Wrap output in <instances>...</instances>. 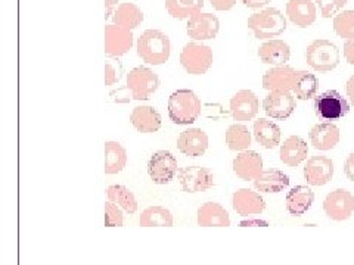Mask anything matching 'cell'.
I'll list each match as a JSON object with an SVG mask.
<instances>
[{
    "instance_id": "obj_37",
    "label": "cell",
    "mask_w": 354,
    "mask_h": 265,
    "mask_svg": "<svg viewBox=\"0 0 354 265\" xmlns=\"http://www.w3.org/2000/svg\"><path fill=\"white\" fill-rule=\"evenodd\" d=\"M124 75V66L118 58H109L105 62V86L117 84Z\"/></svg>"
},
{
    "instance_id": "obj_31",
    "label": "cell",
    "mask_w": 354,
    "mask_h": 265,
    "mask_svg": "<svg viewBox=\"0 0 354 265\" xmlns=\"http://www.w3.org/2000/svg\"><path fill=\"white\" fill-rule=\"evenodd\" d=\"M106 197L109 202H114L127 214H135L138 211V201L135 195L126 186L111 184L106 187Z\"/></svg>"
},
{
    "instance_id": "obj_27",
    "label": "cell",
    "mask_w": 354,
    "mask_h": 265,
    "mask_svg": "<svg viewBox=\"0 0 354 265\" xmlns=\"http://www.w3.org/2000/svg\"><path fill=\"white\" fill-rule=\"evenodd\" d=\"M252 135L259 145H261L264 149H273L281 145V127L278 124H274L269 118H259L256 123H254Z\"/></svg>"
},
{
    "instance_id": "obj_42",
    "label": "cell",
    "mask_w": 354,
    "mask_h": 265,
    "mask_svg": "<svg viewBox=\"0 0 354 265\" xmlns=\"http://www.w3.org/2000/svg\"><path fill=\"white\" fill-rule=\"evenodd\" d=\"M344 174L350 181H354V152H351L344 162Z\"/></svg>"
},
{
    "instance_id": "obj_6",
    "label": "cell",
    "mask_w": 354,
    "mask_h": 265,
    "mask_svg": "<svg viewBox=\"0 0 354 265\" xmlns=\"http://www.w3.org/2000/svg\"><path fill=\"white\" fill-rule=\"evenodd\" d=\"M214 55L207 44L191 41L180 52V63L191 75H204L213 66Z\"/></svg>"
},
{
    "instance_id": "obj_22",
    "label": "cell",
    "mask_w": 354,
    "mask_h": 265,
    "mask_svg": "<svg viewBox=\"0 0 354 265\" xmlns=\"http://www.w3.org/2000/svg\"><path fill=\"white\" fill-rule=\"evenodd\" d=\"M259 58L266 65H286V62L291 58V48L290 44L281 39H272L260 44Z\"/></svg>"
},
{
    "instance_id": "obj_17",
    "label": "cell",
    "mask_w": 354,
    "mask_h": 265,
    "mask_svg": "<svg viewBox=\"0 0 354 265\" xmlns=\"http://www.w3.org/2000/svg\"><path fill=\"white\" fill-rule=\"evenodd\" d=\"M208 135L201 128H189L185 130L179 135L177 139V149L185 157L189 158H198L203 157V155L208 149Z\"/></svg>"
},
{
    "instance_id": "obj_41",
    "label": "cell",
    "mask_w": 354,
    "mask_h": 265,
    "mask_svg": "<svg viewBox=\"0 0 354 265\" xmlns=\"http://www.w3.org/2000/svg\"><path fill=\"white\" fill-rule=\"evenodd\" d=\"M342 53L348 65H354V37L346 40L344 48H342Z\"/></svg>"
},
{
    "instance_id": "obj_10",
    "label": "cell",
    "mask_w": 354,
    "mask_h": 265,
    "mask_svg": "<svg viewBox=\"0 0 354 265\" xmlns=\"http://www.w3.org/2000/svg\"><path fill=\"white\" fill-rule=\"evenodd\" d=\"M179 181L183 192L199 193L212 189L214 186V175L207 167L192 165L179 170Z\"/></svg>"
},
{
    "instance_id": "obj_20",
    "label": "cell",
    "mask_w": 354,
    "mask_h": 265,
    "mask_svg": "<svg viewBox=\"0 0 354 265\" xmlns=\"http://www.w3.org/2000/svg\"><path fill=\"white\" fill-rule=\"evenodd\" d=\"M317 17L316 3L312 0H288L286 3V18L294 26L307 28L315 24Z\"/></svg>"
},
{
    "instance_id": "obj_44",
    "label": "cell",
    "mask_w": 354,
    "mask_h": 265,
    "mask_svg": "<svg viewBox=\"0 0 354 265\" xmlns=\"http://www.w3.org/2000/svg\"><path fill=\"white\" fill-rule=\"evenodd\" d=\"M346 92H347V97H348V101H350V105L354 108V75H351L350 79L347 80Z\"/></svg>"
},
{
    "instance_id": "obj_40",
    "label": "cell",
    "mask_w": 354,
    "mask_h": 265,
    "mask_svg": "<svg viewBox=\"0 0 354 265\" xmlns=\"http://www.w3.org/2000/svg\"><path fill=\"white\" fill-rule=\"evenodd\" d=\"M209 3L216 9L220 10V12H226V10L234 9L236 5V0H209Z\"/></svg>"
},
{
    "instance_id": "obj_9",
    "label": "cell",
    "mask_w": 354,
    "mask_h": 265,
    "mask_svg": "<svg viewBox=\"0 0 354 265\" xmlns=\"http://www.w3.org/2000/svg\"><path fill=\"white\" fill-rule=\"evenodd\" d=\"M301 71L292 66H272L263 75V88L268 92H292Z\"/></svg>"
},
{
    "instance_id": "obj_33",
    "label": "cell",
    "mask_w": 354,
    "mask_h": 265,
    "mask_svg": "<svg viewBox=\"0 0 354 265\" xmlns=\"http://www.w3.org/2000/svg\"><path fill=\"white\" fill-rule=\"evenodd\" d=\"M140 227H173V215L164 206H148L139 218Z\"/></svg>"
},
{
    "instance_id": "obj_15",
    "label": "cell",
    "mask_w": 354,
    "mask_h": 265,
    "mask_svg": "<svg viewBox=\"0 0 354 265\" xmlns=\"http://www.w3.org/2000/svg\"><path fill=\"white\" fill-rule=\"evenodd\" d=\"M334 161L328 157H312L304 164V180L310 186H325L334 177Z\"/></svg>"
},
{
    "instance_id": "obj_16",
    "label": "cell",
    "mask_w": 354,
    "mask_h": 265,
    "mask_svg": "<svg viewBox=\"0 0 354 265\" xmlns=\"http://www.w3.org/2000/svg\"><path fill=\"white\" fill-rule=\"evenodd\" d=\"M220 21L216 15L198 12L187 19L186 32L194 40H213L218 35Z\"/></svg>"
},
{
    "instance_id": "obj_32",
    "label": "cell",
    "mask_w": 354,
    "mask_h": 265,
    "mask_svg": "<svg viewBox=\"0 0 354 265\" xmlns=\"http://www.w3.org/2000/svg\"><path fill=\"white\" fill-rule=\"evenodd\" d=\"M204 0H165V9L171 18L189 19L195 14L201 12Z\"/></svg>"
},
{
    "instance_id": "obj_30",
    "label": "cell",
    "mask_w": 354,
    "mask_h": 265,
    "mask_svg": "<svg viewBox=\"0 0 354 265\" xmlns=\"http://www.w3.org/2000/svg\"><path fill=\"white\" fill-rule=\"evenodd\" d=\"M127 150L118 141L105 143V174H118L126 168Z\"/></svg>"
},
{
    "instance_id": "obj_11",
    "label": "cell",
    "mask_w": 354,
    "mask_h": 265,
    "mask_svg": "<svg viewBox=\"0 0 354 265\" xmlns=\"http://www.w3.org/2000/svg\"><path fill=\"white\" fill-rule=\"evenodd\" d=\"M324 211L334 221H346L354 213V196L347 189H335L326 195Z\"/></svg>"
},
{
    "instance_id": "obj_14",
    "label": "cell",
    "mask_w": 354,
    "mask_h": 265,
    "mask_svg": "<svg viewBox=\"0 0 354 265\" xmlns=\"http://www.w3.org/2000/svg\"><path fill=\"white\" fill-rule=\"evenodd\" d=\"M230 115L235 121L247 123L256 118L260 110V101L257 95L251 90H239L236 95L232 96L230 104Z\"/></svg>"
},
{
    "instance_id": "obj_34",
    "label": "cell",
    "mask_w": 354,
    "mask_h": 265,
    "mask_svg": "<svg viewBox=\"0 0 354 265\" xmlns=\"http://www.w3.org/2000/svg\"><path fill=\"white\" fill-rule=\"evenodd\" d=\"M226 145L230 150L234 152H243L248 150L252 141V136L247 126L243 124H232L225 135Z\"/></svg>"
},
{
    "instance_id": "obj_38",
    "label": "cell",
    "mask_w": 354,
    "mask_h": 265,
    "mask_svg": "<svg viewBox=\"0 0 354 265\" xmlns=\"http://www.w3.org/2000/svg\"><path fill=\"white\" fill-rule=\"evenodd\" d=\"M315 3L324 18H335L342 12V8L348 3V0H315Z\"/></svg>"
},
{
    "instance_id": "obj_29",
    "label": "cell",
    "mask_w": 354,
    "mask_h": 265,
    "mask_svg": "<svg viewBox=\"0 0 354 265\" xmlns=\"http://www.w3.org/2000/svg\"><path fill=\"white\" fill-rule=\"evenodd\" d=\"M114 24L118 27H123L127 30H135L143 22V12L142 9L131 2H126L118 5L115 12L113 15Z\"/></svg>"
},
{
    "instance_id": "obj_5",
    "label": "cell",
    "mask_w": 354,
    "mask_h": 265,
    "mask_svg": "<svg viewBox=\"0 0 354 265\" xmlns=\"http://www.w3.org/2000/svg\"><path fill=\"white\" fill-rule=\"evenodd\" d=\"M160 77L148 66H136L127 74L126 87L130 99L133 101H148V99L158 90Z\"/></svg>"
},
{
    "instance_id": "obj_45",
    "label": "cell",
    "mask_w": 354,
    "mask_h": 265,
    "mask_svg": "<svg viewBox=\"0 0 354 265\" xmlns=\"http://www.w3.org/2000/svg\"><path fill=\"white\" fill-rule=\"evenodd\" d=\"M241 227H269V224L266 223V221H261V219H247V221H242V223L239 224Z\"/></svg>"
},
{
    "instance_id": "obj_13",
    "label": "cell",
    "mask_w": 354,
    "mask_h": 265,
    "mask_svg": "<svg viewBox=\"0 0 354 265\" xmlns=\"http://www.w3.org/2000/svg\"><path fill=\"white\" fill-rule=\"evenodd\" d=\"M135 36L127 28L111 24L105 27V55L108 58H120L133 48Z\"/></svg>"
},
{
    "instance_id": "obj_8",
    "label": "cell",
    "mask_w": 354,
    "mask_h": 265,
    "mask_svg": "<svg viewBox=\"0 0 354 265\" xmlns=\"http://www.w3.org/2000/svg\"><path fill=\"white\" fill-rule=\"evenodd\" d=\"M177 159L169 150L155 152L148 162V174L155 184H169L177 174Z\"/></svg>"
},
{
    "instance_id": "obj_25",
    "label": "cell",
    "mask_w": 354,
    "mask_h": 265,
    "mask_svg": "<svg viewBox=\"0 0 354 265\" xmlns=\"http://www.w3.org/2000/svg\"><path fill=\"white\" fill-rule=\"evenodd\" d=\"M315 202V192L308 186H295L288 192L285 204L286 211L294 217L304 215Z\"/></svg>"
},
{
    "instance_id": "obj_2",
    "label": "cell",
    "mask_w": 354,
    "mask_h": 265,
    "mask_svg": "<svg viewBox=\"0 0 354 265\" xmlns=\"http://www.w3.org/2000/svg\"><path fill=\"white\" fill-rule=\"evenodd\" d=\"M201 99L189 88H179L169 97V117L177 126H189L201 115Z\"/></svg>"
},
{
    "instance_id": "obj_46",
    "label": "cell",
    "mask_w": 354,
    "mask_h": 265,
    "mask_svg": "<svg viewBox=\"0 0 354 265\" xmlns=\"http://www.w3.org/2000/svg\"><path fill=\"white\" fill-rule=\"evenodd\" d=\"M117 3H118L117 0H105V8H106L105 18H106V19H108L109 17H113V15H114L115 9L118 8V5H117Z\"/></svg>"
},
{
    "instance_id": "obj_39",
    "label": "cell",
    "mask_w": 354,
    "mask_h": 265,
    "mask_svg": "<svg viewBox=\"0 0 354 265\" xmlns=\"http://www.w3.org/2000/svg\"><path fill=\"white\" fill-rule=\"evenodd\" d=\"M124 215L121 208L114 202L105 204V226L106 227H123Z\"/></svg>"
},
{
    "instance_id": "obj_4",
    "label": "cell",
    "mask_w": 354,
    "mask_h": 265,
    "mask_svg": "<svg viewBox=\"0 0 354 265\" xmlns=\"http://www.w3.org/2000/svg\"><path fill=\"white\" fill-rule=\"evenodd\" d=\"M306 62L317 72H329L335 70L341 61V53L335 43L326 39H316L306 49Z\"/></svg>"
},
{
    "instance_id": "obj_35",
    "label": "cell",
    "mask_w": 354,
    "mask_h": 265,
    "mask_svg": "<svg viewBox=\"0 0 354 265\" xmlns=\"http://www.w3.org/2000/svg\"><path fill=\"white\" fill-rule=\"evenodd\" d=\"M317 88H319L317 77L307 71H301L300 77H298V80L295 83L292 93L297 99H300V101H308V99L316 97Z\"/></svg>"
},
{
    "instance_id": "obj_24",
    "label": "cell",
    "mask_w": 354,
    "mask_h": 265,
    "mask_svg": "<svg viewBox=\"0 0 354 265\" xmlns=\"http://www.w3.org/2000/svg\"><path fill=\"white\" fill-rule=\"evenodd\" d=\"M308 155L307 141L300 136H290L283 140L279 150L281 161L288 167L295 168L301 165Z\"/></svg>"
},
{
    "instance_id": "obj_28",
    "label": "cell",
    "mask_w": 354,
    "mask_h": 265,
    "mask_svg": "<svg viewBox=\"0 0 354 265\" xmlns=\"http://www.w3.org/2000/svg\"><path fill=\"white\" fill-rule=\"evenodd\" d=\"M290 186V177L283 171L269 168L264 170L256 180H254V187L260 193H279Z\"/></svg>"
},
{
    "instance_id": "obj_3",
    "label": "cell",
    "mask_w": 354,
    "mask_h": 265,
    "mask_svg": "<svg viewBox=\"0 0 354 265\" xmlns=\"http://www.w3.org/2000/svg\"><path fill=\"white\" fill-rule=\"evenodd\" d=\"M248 28L259 40H272L286 30V17L276 8H264L248 18Z\"/></svg>"
},
{
    "instance_id": "obj_26",
    "label": "cell",
    "mask_w": 354,
    "mask_h": 265,
    "mask_svg": "<svg viewBox=\"0 0 354 265\" xmlns=\"http://www.w3.org/2000/svg\"><path fill=\"white\" fill-rule=\"evenodd\" d=\"M196 223L201 227H229V213L217 202H205L198 208Z\"/></svg>"
},
{
    "instance_id": "obj_43",
    "label": "cell",
    "mask_w": 354,
    "mask_h": 265,
    "mask_svg": "<svg viewBox=\"0 0 354 265\" xmlns=\"http://www.w3.org/2000/svg\"><path fill=\"white\" fill-rule=\"evenodd\" d=\"M272 0H242L243 6H247L250 9H261L264 6H268Z\"/></svg>"
},
{
    "instance_id": "obj_18",
    "label": "cell",
    "mask_w": 354,
    "mask_h": 265,
    "mask_svg": "<svg viewBox=\"0 0 354 265\" xmlns=\"http://www.w3.org/2000/svg\"><path fill=\"white\" fill-rule=\"evenodd\" d=\"M234 173L243 181H254L264 171L263 158L256 150H243L234 159Z\"/></svg>"
},
{
    "instance_id": "obj_36",
    "label": "cell",
    "mask_w": 354,
    "mask_h": 265,
    "mask_svg": "<svg viewBox=\"0 0 354 265\" xmlns=\"http://www.w3.org/2000/svg\"><path fill=\"white\" fill-rule=\"evenodd\" d=\"M334 31L341 39L354 37V9H347L334 18Z\"/></svg>"
},
{
    "instance_id": "obj_1",
    "label": "cell",
    "mask_w": 354,
    "mask_h": 265,
    "mask_svg": "<svg viewBox=\"0 0 354 265\" xmlns=\"http://www.w3.org/2000/svg\"><path fill=\"white\" fill-rule=\"evenodd\" d=\"M136 48L139 58L149 65H162L170 59V37L160 30L143 31L138 39Z\"/></svg>"
},
{
    "instance_id": "obj_23",
    "label": "cell",
    "mask_w": 354,
    "mask_h": 265,
    "mask_svg": "<svg viewBox=\"0 0 354 265\" xmlns=\"http://www.w3.org/2000/svg\"><path fill=\"white\" fill-rule=\"evenodd\" d=\"M130 121L133 127H135L142 135H151V132H157L161 128L162 118L160 112L153 106H136L133 108Z\"/></svg>"
},
{
    "instance_id": "obj_12",
    "label": "cell",
    "mask_w": 354,
    "mask_h": 265,
    "mask_svg": "<svg viewBox=\"0 0 354 265\" xmlns=\"http://www.w3.org/2000/svg\"><path fill=\"white\" fill-rule=\"evenodd\" d=\"M295 99L291 92H269L263 101L264 114L273 119L290 118L297 108Z\"/></svg>"
},
{
    "instance_id": "obj_21",
    "label": "cell",
    "mask_w": 354,
    "mask_h": 265,
    "mask_svg": "<svg viewBox=\"0 0 354 265\" xmlns=\"http://www.w3.org/2000/svg\"><path fill=\"white\" fill-rule=\"evenodd\" d=\"M339 137H341L339 128L332 123L316 124L310 128V132H308L310 145L322 152L334 149L339 143Z\"/></svg>"
},
{
    "instance_id": "obj_19",
    "label": "cell",
    "mask_w": 354,
    "mask_h": 265,
    "mask_svg": "<svg viewBox=\"0 0 354 265\" xmlns=\"http://www.w3.org/2000/svg\"><path fill=\"white\" fill-rule=\"evenodd\" d=\"M232 206H234L236 214L242 217L259 215L264 213L266 201L259 192L251 189H238L232 195Z\"/></svg>"
},
{
    "instance_id": "obj_7",
    "label": "cell",
    "mask_w": 354,
    "mask_h": 265,
    "mask_svg": "<svg viewBox=\"0 0 354 265\" xmlns=\"http://www.w3.org/2000/svg\"><path fill=\"white\" fill-rule=\"evenodd\" d=\"M350 104L337 90H328L315 97V114L324 119H339L350 110Z\"/></svg>"
}]
</instances>
